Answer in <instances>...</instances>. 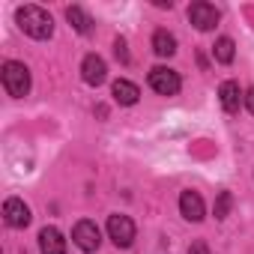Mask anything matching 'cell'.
<instances>
[{"label":"cell","instance_id":"6","mask_svg":"<svg viewBox=\"0 0 254 254\" xmlns=\"http://www.w3.org/2000/svg\"><path fill=\"white\" fill-rule=\"evenodd\" d=\"M189 21L197 27V30H212L218 24V9L206 0H197V3L189 6Z\"/></svg>","mask_w":254,"mask_h":254},{"label":"cell","instance_id":"1","mask_svg":"<svg viewBox=\"0 0 254 254\" xmlns=\"http://www.w3.org/2000/svg\"><path fill=\"white\" fill-rule=\"evenodd\" d=\"M15 18H18V27L27 36H33V39H51V33H54V18L42 6H33V3L30 6H18Z\"/></svg>","mask_w":254,"mask_h":254},{"label":"cell","instance_id":"11","mask_svg":"<svg viewBox=\"0 0 254 254\" xmlns=\"http://www.w3.org/2000/svg\"><path fill=\"white\" fill-rule=\"evenodd\" d=\"M39 248H42V254H66V239L57 227H42Z\"/></svg>","mask_w":254,"mask_h":254},{"label":"cell","instance_id":"10","mask_svg":"<svg viewBox=\"0 0 254 254\" xmlns=\"http://www.w3.org/2000/svg\"><path fill=\"white\" fill-rule=\"evenodd\" d=\"M180 212L189 221H200L203 218V197L197 191H183L180 194Z\"/></svg>","mask_w":254,"mask_h":254},{"label":"cell","instance_id":"15","mask_svg":"<svg viewBox=\"0 0 254 254\" xmlns=\"http://www.w3.org/2000/svg\"><path fill=\"white\" fill-rule=\"evenodd\" d=\"M212 54H215V60H218V63H233V57H236V45H233V39H227V36L215 39Z\"/></svg>","mask_w":254,"mask_h":254},{"label":"cell","instance_id":"8","mask_svg":"<svg viewBox=\"0 0 254 254\" xmlns=\"http://www.w3.org/2000/svg\"><path fill=\"white\" fill-rule=\"evenodd\" d=\"M3 218H6L9 227H27L30 224V206L18 197H9L3 203Z\"/></svg>","mask_w":254,"mask_h":254},{"label":"cell","instance_id":"12","mask_svg":"<svg viewBox=\"0 0 254 254\" xmlns=\"http://www.w3.org/2000/svg\"><path fill=\"white\" fill-rule=\"evenodd\" d=\"M111 93H114V102H120V105H135V102L141 99V90H138V84H132V81H126V78L114 81Z\"/></svg>","mask_w":254,"mask_h":254},{"label":"cell","instance_id":"16","mask_svg":"<svg viewBox=\"0 0 254 254\" xmlns=\"http://www.w3.org/2000/svg\"><path fill=\"white\" fill-rule=\"evenodd\" d=\"M230 203H233V194L230 191H218V197H215V218H227Z\"/></svg>","mask_w":254,"mask_h":254},{"label":"cell","instance_id":"13","mask_svg":"<svg viewBox=\"0 0 254 254\" xmlns=\"http://www.w3.org/2000/svg\"><path fill=\"white\" fill-rule=\"evenodd\" d=\"M153 51H156L159 57H171V54H177V39H174V33H168V30H156V33H153Z\"/></svg>","mask_w":254,"mask_h":254},{"label":"cell","instance_id":"2","mask_svg":"<svg viewBox=\"0 0 254 254\" xmlns=\"http://www.w3.org/2000/svg\"><path fill=\"white\" fill-rule=\"evenodd\" d=\"M0 78H3V87H6V93L12 99H24L30 93V69L24 63H18V60H6Z\"/></svg>","mask_w":254,"mask_h":254},{"label":"cell","instance_id":"18","mask_svg":"<svg viewBox=\"0 0 254 254\" xmlns=\"http://www.w3.org/2000/svg\"><path fill=\"white\" fill-rule=\"evenodd\" d=\"M189 254H209V248H206V242H191Z\"/></svg>","mask_w":254,"mask_h":254},{"label":"cell","instance_id":"19","mask_svg":"<svg viewBox=\"0 0 254 254\" xmlns=\"http://www.w3.org/2000/svg\"><path fill=\"white\" fill-rule=\"evenodd\" d=\"M245 108H248V111L254 114V87H251V90L245 93Z\"/></svg>","mask_w":254,"mask_h":254},{"label":"cell","instance_id":"5","mask_svg":"<svg viewBox=\"0 0 254 254\" xmlns=\"http://www.w3.org/2000/svg\"><path fill=\"white\" fill-rule=\"evenodd\" d=\"M72 239H75V245H78L81 251H87V254L102 245V233H99L96 221H90V218H81V221L72 227Z\"/></svg>","mask_w":254,"mask_h":254},{"label":"cell","instance_id":"9","mask_svg":"<svg viewBox=\"0 0 254 254\" xmlns=\"http://www.w3.org/2000/svg\"><path fill=\"white\" fill-rule=\"evenodd\" d=\"M242 90H239V84L236 81H224L221 87H218V102H221V108L227 111V114H236L239 111V105H242Z\"/></svg>","mask_w":254,"mask_h":254},{"label":"cell","instance_id":"3","mask_svg":"<svg viewBox=\"0 0 254 254\" xmlns=\"http://www.w3.org/2000/svg\"><path fill=\"white\" fill-rule=\"evenodd\" d=\"M150 87L159 96H177L183 81H180V72H174L168 66H156V69H150Z\"/></svg>","mask_w":254,"mask_h":254},{"label":"cell","instance_id":"14","mask_svg":"<svg viewBox=\"0 0 254 254\" xmlns=\"http://www.w3.org/2000/svg\"><path fill=\"white\" fill-rule=\"evenodd\" d=\"M66 18H69V24H72L78 33H84V36L93 30V21H90V15H87L81 6H69V9H66Z\"/></svg>","mask_w":254,"mask_h":254},{"label":"cell","instance_id":"7","mask_svg":"<svg viewBox=\"0 0 254 254\" xmlns=\"http://www.w3.org/2000/svg\"><path fill=\"white\" fill-rule=\"evenodd\" d=\"M81 78H84L87 84L99 87V84L108 78V66H105V60H102L99 54H87L84 63H81Z\"/></svg>","mask_w":254,"mask_h":254},{"label":"cell","instance_id":"4","mask_svg":"<svg viewBox=\"0 0 254 254\" xmlns=\"http://www.w3.org/2000/svg\"><path fill=\"white\" fill-rule=\"evenodd\" d=\"M108 236L114 239L117 248H129L135 242V221L129 215H120V212L111 215L108 218Z\"/></svg>","mask_w":254,"mask_h":254},{"label":"cell","instance_id":"17","mask_svg":"<svg viewBox=\"0 0 254 254\" xmlns=\"http://www.w3.org/2000/svg\"><path fill=\"white\" fill-rule=\"evenodd\" d=\"M114 54H117V60L129 63V51H126V42H123V39H117V42H114Z\"/></svg>","mask_w":254,"mask_h":254}]
</instances>
